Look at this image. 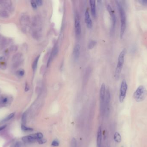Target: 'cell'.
<instances>
[{"label": "cell", "mask_w": 147, "mask_h": 147, "mask_svg": "<svg viewBox=\"0 0 147 147\" xmlns=\"http://www.w3.org/2000/svg\"><path fill=\"white\" fill-rule=\"evenodd\" d=\"M117 6L118 9L120 19H121V29H120V37L122 39L123 37L125 31L126 26V17L124 9L121 5V3L120 1H116Z\"/></svg>", "instance_id": "6da1fadb"}, {"label": "cell", "mask_w": 147, "mask_h": 147, "mask_svg": "<svg viewBox=\"0 0 147 147\" xmlns=\"http://www.w3.org/2000/svg\"><path fill=\"white\" fill-rule=\"evenodd\" d=\"M126 53V50L125 49H123V50L120 53L118 58L117 64L115 73V77L117 79L119 78V76L121 73V71L123 67Z\"/></svg>", "instance_id": "7a4b0ae2"}, {"label": "cell", "mask_w": 147, "mask_h": 147, "mask_svg": "<svg viewBox=\"0 0 147 147\" xmlns=\"http://www.w3.org/2000/svg\"><path fill=\"white\" fill-rule=\"evenodd\" d=\"M147 95V91L143 85L138 87L133 94L134 99L137 102H142L144 100Z\"/></svg>", "instance_id": "3957f363"}, {"label": "cell", "mask_w": 147, "mask_h": 147, "mask_svg": "<svg viewBox=\"0 0 147 147\" xmlns=\"http://www.w3.org/2000/svg\"><path fill=\"white\" fill-rule=\"evenodd\" d=\"M128 85L127 82L125 80H123L121 82L120 88V93L119 95V101L121 103L123 102L125 98L126 95Z\"/></svg>", "instance_id": "277c9868"}, {"label": "cell", "mask_w": 147, "mask_h": 147, "mask_svg": "<svg viewBox=\"0 0 147 147\" xmlns=\"http://www.w3.org/2000/svg\"><path fill=\"white\" fill-rule=\"evenodd\" d=\"M74 27L75 32L76 35L79 37L81 34V25H80V17L78 13H76L74 19Z\"/></svg>", "instance_id": "5b68a950"}, {"label": "cell", "mask_w": 147, "mask_h": 147, "mask_svg": "<svg viewBox=\"0 0 147 147\" xmlns=\"http://www.w3.org/2000/svg\"><path fill=\"white\" fill-rule=\"evenodd\" d=\"M107 8L108 10L109 13L111 17V20H112V29L113 30L115 29L116 23V17L115 14V11L113 10L110 5H108L107 6Z\"/></svg>", "instance_id": "8992f818"}, {"label": "cell", "mask_w": 147, "mask_h": 147, "mask_svg": "<svg viewBox=\"0 0 147 147\" xmlns=\"http://www.w3.org/2000/svg\"><path fill=\"white\" fill-rule=\"evenodd\" d=\"M85 20L87 25V27L88 28H92L93 26V22L88 10H87V11L85 12Z\"/></svg>", "instance_id": "52a82bcc"}, {"label": "cell", "mask_w": 147, "mask_h": 147, "mask_svg": "<svg viewBox=\"0 0 147 147\" xmlns=\"http://www.w3.org/2000/svg\"><path fill=\"white\" fill-rule=\"evenodd\" d=\"M80 45L79 44H77L74 48L73 56L75 60H78L80 55Z\"/></svg>", "instance_id": "ba28073f"}, {"label": "cell", "mask_w": 147, "mask_h": 147, "mask_svg": "<svg viewBox=\"0 0 147 147\" xmlns=\"http://www.w3.org/2000/svg\"><path fill=\"white\" fill-rule=\"evenodd\" d=\"M105 84L103 83L101 87L100 92V100L102 104L105 101Z\"/></svg>", "instance_id": "9c48e42d"}, {"label": "cell", "mask_w": 147, "mask_h": 147, "mask_svg": "<svg viewBox=\"0 0 147 147\" xmlns=\"http://www.w3.org/2000/svg\"><path fill=\"white\" fill-rule=\"evenodd\" d=\"M12 5L11 0H0V7L8 9Z\"/></svg>", "instance_id": "30bf717a"}, {"label": "cell", "mask_w": 147, "mask_h": 147, "mask_svg": "<svg viewBox=\"0 0 147 147\" xmlns=\"http://www.w3.org/2000/svg\"><path fill=\"white\" fill-rule=\"evenodd\" d=\"M90 5L91 7V13L94 17L96 16V3L95 0H90L89 1Z\"/></svg>", "instance_id": "8fae6325"}, {"label": "cell", "mask_w": 147, "mask_h": 147, "mask_svg": "<svg viewBox=\"0 0 147 147\" xmlns=\"http://www.w3.org/2000/svg\"><path fill=\"white\" fill-rule=\"evenodd\" d=\"M58 52V48L57 47H56V46L54 47L53 50L52 51V53H51V54H50V57H49V59L48 60V61L47 65V67L49 66V65L50 64V62H51L52 60L53 59L54 57L56 55Z\"/></svg>", "instance_id": "7c38bea8"}, {"label": "cell", "mask_w": 147, "mask_h": 147, "mask_svg": "<svg viewBox=\"0 0 147 147\" xmlns=\"http://www.w3.org/2000/svg\"><path fill=\"white\" fill-rule=\"evenodd\" d=\"M102 139V128L101 127H100L98 130L97 137V145L98 147H101Z\"/></svg>", "instance_id": "4fadbf2b"}, {"label": "cell", "mask_w": 147, "mask_h": 147, "mask_svg": "<svg viewBox=\"0 0 147 147\" xmlns=\"http://www.w3.org/2000/svg\"><path fill=\"white\" fill-rule=\"evenodd\" d=\"M20 23L24 26H27L29 23V19L27 16L23 15L21 17Z\"/></svg>", "instance_id": "5bb4252c"}, {"label": "cell", "mask_w": 147, "mask_h": 147, "mask_svg": "<svg viewBox=\"0 0 147 147\" xmlns=\"http://www.w3.org/2000/svg\"><path fill=\"white\" fill-rule=\"evenodd\" d=\"M22 140L25 143H32L35 142L36 141V140L33 138L29 135L22 137Z\"/></svg>", "instance_id": "9a60e30c"}, {"label": "cell", "mask_w": 147, "mask_h": 147, "mask_svg": "<svg viewBox=\"0 0 147 147\" xmlns=\"http://www.w3.org/2000/svg\"><path fill=\"white\" fill-rule=\"evenodd\" d=\"M29 136L36 140L41 139L43 137V135L41 132H38V133H35V134H31Z\"/></svg>", "instance_id": "2e32d148"}, {"label": "cell", "mask_w": 147, "mask_h": 147, "mask_svg": "<svg viewBox=\"0 0 147 147\" xmlns=\"http://www.w3.org/2000/svg\"><path fill=\"white\" fill-rule=\"evenodd\" d=\"M5 58L3 57H0V69H5L7 68V63L5 61Z\"/></svg>", "instance_id": "e0dca14e"}, {"label": "cell", "mask_w": 147, "mask_h": 147, "mask_svg": "<svg viewBox=\"0 0 147 147\" xmlns=\"http://www.w3.org/2000/svg\"><path fill=\"white\" fill-rule=\"evenodd\" d=\"M114 139L116 142L120 143L121 142L122 138L119 132H116L115 133L114 136Z\"/></svg>", "instance_id": "ac0fdd59"}, {"label": "cell", "mask_w": 147, "mask_h": 147, "mask_svg": "<svg viewBox=\"0 0 147 147\" xmlns=\"http://www.w3.org/2000/svg\"><path fill=\"white\" fill-rule=\"evenodd\" d=\"M22 57V54L21 53H17L13 55V56L12 57V61L15 62L17 61H19L21 59Z\"/></svg>", "instance_id": "d6986e66"}, {"label": "cell", "mask_w": 147, "mask_h": 147, "mask_svg": "<svg viewBox=\"0 0 147 147\" xmlns=\"http://www.w3.org/2000/svg\"><path fill=\"white\" fill-rule=\"evenodd\" d=\"M9 14L7 11L4 10L0 9V17L4 18L9 17Z\"/></svg>", "instance_id": "ffe728a7"}, {"label": "cell", "mask_w": 147, "mask_h": 147, "mask_svg": "<svg viewBox=\"0 0 147 147\" xmlns=\"http://www.w3.org/2000/svg\"><path fill=\"white\" fill-rule=\"evenodd\" d=\"M40 55H39L38 56H37V57L35 59V61H34L33 63L32 69L34 71H35V70L36 69V68H37L38 62L39 58H40Z\"/></svg>", "instance_id": "44dd1931"}, {"label": "cell", "mask_w": 147, "mask_h": 147, "mask_svg": "<svg viewBox=\"0 0 147 147\" xmlns=\"http://www.w3.org/2000/svg\"><path fill=\"white\" fill-rule=\"evenodd\" d=\"M97 44V41H91L89 42V44H88V48L89 49H93L95 46V45H96Z\"/></svg>", "instance_id": "7402d4cb"}, {"label": "cell", "mask_w": 147, "mask_h": 147, "mask_svg": "<svg viewBox=\"0 0 147 147\" xmlns=\"http://www.w3.org/2000/svg\"><path fill=\"white\" fill-rule=\"evenodd\" d=\"M21 128L22 130L25 132H32L33 131V129L32 128L26 127V125L23 124H22L21 125Z\"/></svg>", "instance_id": "603a6c76"}, {"label": "cell", "mask_w": 147, "mask_h": 147, "mask_svg": "<svg viewBox=\"0 0 147 147\" xmlns=\"http://www.w3.org/2000/svg\"><path fill=\"white\" fill-rule=\"evenodd\" d=\"M22 63V59L14 62L13 64V68H14V69L17 68L18 67H19L21 65Z\"/></svg>", "instance_id": "cb8c5ba5"}, {"label": "cell", "mask_w": 147, "mask_h": 147, "mask_svg": "<svg viewBox=\"0 0 147 147\" xmlns=\"http://www.w3.org/2000/svg\"><path fill=\"white\" fill-rule=\"evenodd\" d=\"M14 115H15V113H12L8 115L7 117H6L2 121V122H6L7 121H9V120L11 119L12 118H13L14 116Z\"/></svg>", "instance_id": "d4e9b609"}, {"label": "cell", "mask_w": 147, "mask_h": 147, "mask_svg": "<svg viewBox=\"0 0 147 147\" xmlns=\"http://www.w3.org/2000/svg\"><path fill=\"white\" fill-rule=\"evenodd\" d=\"M71 147H77V141L75 138H73L72 139L71 143Z\"/></svg>", "instance_id": "484cf974"}, {"label": "cell", "mask_w": 147, "mask_h": 147, "mask_svg": "<svg viewBox=\"0 0 147 147\" xmlns=\"http://www.w3.org/2000/svg\"><path fill=\"white\" fill-rule=\"evenodd\" d=\"M59 142L57 139H55L53 141L52 144H51L52 146H54V147H57L59 146Z\"/></svg>", "instance_id": "4316f807"}, {"label": "cell", "mask_w": 147, "mask_h": 147, "mask_svg": "<svg viewBox=\"0 0 147 147\" xmlns=\"http://www.w3.org/2000/svg\"><path fill=\"white\" fill-rule=\"evenodd\" d=\"M26 117H27V114H26V113H23V114L22 115V121L23 123V124L25 125V124L26 123Z\"/></svg>", "instance_id": "83f0119b"}, {"label": "cell", "mask_w": 147, "mask_h": 147, "mask_svg": "<svg viewBox=\"0 0 147 147\" xmlns=\"http://www.w3.org/2000/svg\"><path fill=\"white\" fill-rule=\"evenodd\" d=\"M10 51L12 52H15L18 49L16 45H13L10 47Z\"/></svg>", "instance_id": "f1b7e54d"}, {"label": "cell", "mask_w": 147, "mask_h": 147, "mask_svg": "<svg viewBox=\"0 0 147 147\" xmlns=\"http://www.w3.org/2000/svg\"><path fill=\"white\" fill-rule=\"evenodd\" d=\"M37 141L38 142V143L40 144H44L47 141L45 139H38L37 140Z\"/></svg>", "instance_id": "f546056e"}, {"label": "cell", "mask_w": 147, "mask_h": 147, "mask_svg": "<svg viewBox=\"0 0 147 147\" xmlns=\"http://www.w3.org/2000/svg\"><path fill=\"white\" fill-rule=\"evenodd\" d=\"M31 4L32 5V6L34 9H36L37 8V4L35 2V1L34 0L31 1Z\"/></svg>", "instance_id": "4dcf8cb0"}, {"label": "cell", "mask_w": 147, "mask_h": 147, "mask_svg": "<svg viewBox=\"0 0 147 147\" xmlns=\"http://www.w3.org/2000/svg\"><path fill=\"white\" fill-rule=\"evenodd\" d=\"M18 74L20 76H23L24 75L25 71H24V70L21 69V70H19L18 71Z\"/></svg>", "instance_id": "1f68e13d"}, {"label": "cell", "mask_w": 147, "mask_h": 147, "mask_svg": "<svg viewBox=\"0 0 147 147\" xmlns=\"http://www.w3.org/2000/svg\"><path fill=\"white\" fill-rule=\"evenodd\" d=\"M138 2L142 5L145 6H147V0H139Z\"/></svg>", "instance_id": "d6a6232c"}, {"label": "cell", "mask_w": 147, "mask_h": 147, "mask_svg": "<svg viewBox=\"0 0 147 147\" xmlns=\"http://www.w3.org/2000/svg\"><path fill=\"white\" fill-rule=\"evenodd\" d=\"M35 2L37 5L41 6L43 4V1L41 0H36L35 1Z\"/></svg>", "instance_id": "836d02e7"}, {"label": "cell", "mask_w": 147, "mask_h": 147, "mask_svg": "<svg viewBox=\"0 0 147 147\" xmlns=\"http://www.w3.org/2000/svg\"><path fill=\"white\" fill-rule=\"evenodd\" d=\"M1 102H2L3 104H6L7 102H8V98L7 97L3 98L2 99Z\"/></svg>", "instance_id": "e575fe53"}, {"label": "cell", "mask_w": 147, "mask_h": 147, "mask_svg": "<svg viewBox=\"0 0 147 147\" xmlns=\"http://www.w3.org/2000/svg\"><path fill=\"white\" fill-rule=\"evenodd\" d=\"M29 85L27 83H26V86H25V91L26 92H27L28 91H29Z\"/></svg>", "instance_id": "d590c367"}, {"label": "cell", "mask_w": 147, "mask_h": 147, "mask_svg": "<svg viewBox=\"0 0 147 147\" xmlns=\"http://www.w3.org/2000/svg\"><path fill=\"white\" fill-rule=\"evenodd\" d=\"M6 126H7V125H5L2 126H1V127H0V131H1V130H4V129H5V128L6 127Z\"/></svg>", "instance_id": "8d00e7d4"}]
</instances>
